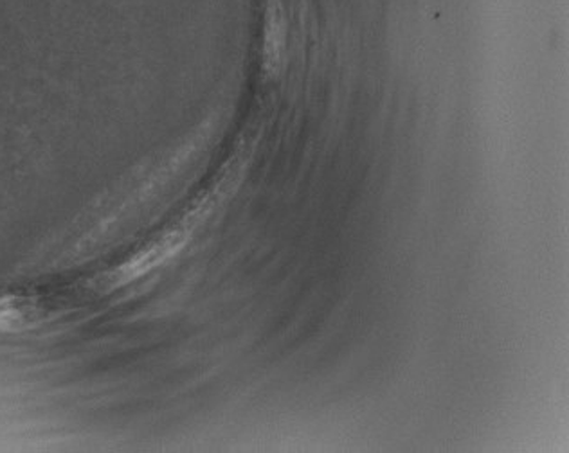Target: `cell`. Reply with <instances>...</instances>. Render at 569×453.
<instances>
[{
    "label": "cell",
    "instance_id": "1",
    "mask_svg": "<svg viewBox=\"0 0 569 453\" xmlns=\"http://www.w3.org/2000/svg\"><path fill=\"white\" fill-rule=\"evenodd\" d=\"M33 321L28 302L14 298H0V335L26 330Z\"/></svg>",
    "mask_w": 569,
    "mask_h": 453
}]
</instances>
